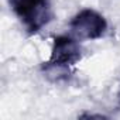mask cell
Instances as JSON below:
<instances>
[{"instance_id": "cell-1", "label": "cell", "mask_w": 120, "mask_h": 120, "mask_svg": "<svg viewBox=\"0 0 120 120\" xmlns=\"http://www.w3.org/2000/svg\"><path fill=\"white\" fill-rule=\"evenodd\" d=\"M82 58V49L78 40L74 35H58L52 41L51 56L42 65L45 72H61L65 75L71 67H74Z\"/></svg>"}, {"instance_id": "cell-2", "label": "cell", "mask_w": 120, "mask_h": 120, "mask_svg": "<svg viewBox=\"0 0 120 120\" xmlns=\"http://www.w3.org/2000/svg\"><path fill=\"white\" fill-rule=\"evenodd\" d=\"M7 3L30 34L38 33L54 16L49 0H7Z\"/></svg>"}, {"instance_id": "cell-3", "label": "cell", "mask_w": 120, "mask_h": 120, "mask_svg": "<svg viewBox=\"0 0 120 120\" xmlns=\"http://www.w3.org/2000/svg\"><path fill=\"white\" fill-rule=\"evenodd\" d=\"M71 34L76 40H98L107 30L106 19L93 9H83L69 21Z\"/></svg>"}, {"instance_id": "cell-4", "label": "cell", "mask_w": 120, "mask_h": 120, "mask_svg": "<svg viewBox=\"0 0 120 120\" xmlns=\"http://www.w3.org/2000/svg\"><path fill=\"white\" fill-rule=\"evenodd\" d=\"M117 100H119V105H120V89H119V93H117Z\"/></svg>"}]
</instances>
